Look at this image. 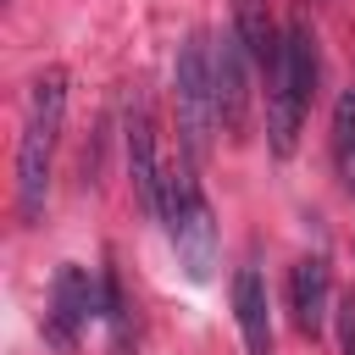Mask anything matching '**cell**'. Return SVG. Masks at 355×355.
Here are the masks:
<instances>
[{
    "mask_svg": "<svg viewBox=\"0 0 355 355\" xmlns=\"http://www.w3.org/2000/svg\"><path fill=\"white\" fill-rule=\"evenodd\" d=\"M67 89L72 72L61 61L39 67L22 100V133H17V178H11V200H17V222L39 227L44 205H50V178H55V150H61V122H67Z\"/></svg>",
    "mask_w": 355,
    "mask_h": 355,
    "instance_id": "6da1fadb",
    "label": "cell"
},
{
    "mask_svg": "<svg viewBox=\"0 0 355 355\" xmlns=\"http://www.w3.org/2000/svg\"><path fill=\"white\" fill-rule=\"evenodd\" d=\"M194 166H200V161H189V155H178V161L166 166L161 222H166V239H172L183 272H189L194 283H205V277L216 272V211H211Z\"/></svg>",
    "mask_w": 355,
    "mask_h": 355,
    "instance_id": "7a4b0ae2",
    "label": "cell"
},
{
    "mask_svg": "<svg viewBox=\"0 0 355 355\" xmlns=\"http://www.w3.org/2000/svg\"><path fill=\"white\" fill-rule=\"evenodd\" d=\"M172 105H178V139L189 161H205L216 122V78H211V39L189 33L172 61Z\"/></svg>",
    "mask_w": 355,
    "mask_h": 355,
    "instance_id": "3957f363",
    "label": "cell"
},
{
    "mask_svg": "<svg viewBox=\"0 0 355 355\" xmlns=\"http://www.w3.org/2000/svg\"><path fill=\"white\" fill-rule=\"evenodd\" d=\"M89 322H100V272L67 261V266H55V277H50V311H44L39 333H44V344H50L55 355H72Z\"/></svg>",
    "mask_w": 355,
    "mask_h": 355,
    "instance_id": "277c9868",
    "label": "cell"
},
{
    "mask_svg": "<svg viewBox=\"0 0 355 355\" xmlns=\"http://www.w3.org/2000/svg\"><path fill=\"white\" fill-rule=\"evenodd\" d=\"M122 155H128V178H133V194L144 205V216L161 222V194H166V166H161V144H155V116H150V100L133 89L128 105H122Z\"/></svg>",
    "mask_w": 355,
    "mask_h": 355,
    "instance_id": "5b68a950",
    "label": "cell"
},
{
    "mask_svg": "<svg viewBox=\"0 0 355 355\" xmlns=\"http://www.w3.org/2000/svg\"><path fill=\"white\" fill-rule=\"evenodd\" d=\"M250 50H244V39L233 33V22L211 39V78H216V122H222V133L227 139H244V122H250V100H255V89H250Z\"/></svg>",
    "mask_w": 355,
    "mask_h": 355,
    "instance_id": "8992f818",
    "label": "cell"
},
{
    "mask_svg": "<svg viewBox=\"0 0 355 355\" xmlns=\"http://www.w3.org/2000/svg\"><path fill=\"white\" fill-rule=\"evenodd\" d=\"M333 277H327V261L322 255H300L294 266H288V316H294V327L305 333V338H316L322 327H327V316H333Z\"/></svg>",
    "mask_w": 355,
    "mask_h": 355,
    "instance_id": "52a82bcc",
    "label": "cell"
},
{
    "mask_svg": "<svg viewBox=\"0 0 355 355\" xmlns=\"http://www.w3.org/2000/svg\"><path fill=\"white\" fill-rule=\"evenodd\" d=\"M233 322L244 338V355H272V294L255 261H244L233 272Z\"/></svg>",
    "mask_w": 355,
    "mask_h": 355,
    "instance_id": "ba28073f",
    "label": "cell"
},
{
    "mask_svg": "<svg viewBox=\"0 0 355 355\" xmlns=\"http://www.w3.org/2000/svg\"><path fill=\"white\" fill-rule=\"evenodd\" d=\"M227 11H233V33L244 39L255 72L266 78L277 67V55H283V28L272 17V0H227Z\"/></svg>",
    "mask_w": 355,
    "mask_h": 355,
    "instance_id": "9c48e42d",
    "label": "cell"
},
{
    "mask_svg": "<svg viewBox=\"0 0 355 355\" xmlns=\"http://www.w3.org/2000/svg\"><path fill=\"white\" fill-rule=\"evenodd\" d=\"M283 61H288V72H294L300 100L311 105L316 89H322V44H316V28H311L305 11H294V17L283 22Z\"/></svg>",
    "mask_w": 355,
    "mask_h": 355,
    "instance_id": "30bf717a",
    "label": "cell"
},
{
    "mask_svg": "<svg viewBox=\"0 0 355 355\" xmlns=\"http://www.w3.org/2000/svg\"><path fill=\"white\" fill-rule=\"evenodd\" d=\"M100 322L111 327V344L128 349V333H133V311H128V294H122V272L116 261L105 255L100 261Z\"/></svg>",
    "mask_w": 355,
    "mask_h": 355,
    "instance_id": "8fae6325",
    "label": "cell"
},
{
    "mask_svg": "<svg viewBox=\"0 0 355 355\" xmlns=\"http://www.w3.org/2000/svg\"><path fill=\"white\" fill-rule=\"evenodd\" d=\"M327 144H333V161H338V172H349V161H355V83L338 94V105H333V133H327Z\"/></svg>",
    "mask_w": 355,
    "mask_h": 355,
    "instance_id": "7c38bea8",
    "label": "cell"
},
{
    "mask_svg": "<svg viewBox=\"0 0 355 355\" xmlns=\"http://www.w3.org/2000/svg\"><path fill=\"white\" fill-rule=\"evenodd\" d=\"M333 333H338V355H355V294L333 305Z\"/></svg>",
    "mask_w": 355,
    "mask_h": 355,
    "instance_id": "4fadbf2b",
    "label": "cell"
},
{
    "mask_svg": "<svg viewBox=\"0 0 355 355\" xmlns=\"http://www.w3.org/2000/svg\"><path fill=\"white\" fill-rule=\"evenodd\" d=\"M344 178H349V194H355V161H349V172H344Z\"/></svg>",
    "mask_w": 355,
    "mask_h": 355,
    "instance_id": "5bb4252c",
    "label": "cell"
}]
</instances>
